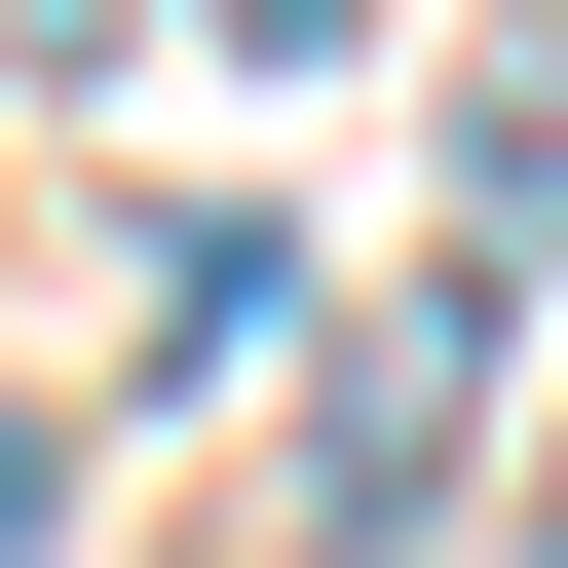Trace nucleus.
<instances>
[{
    "label": "nucleus",
    "mask_w": 568,
    "mask_h": 568,
    "mask_svg": "<svg viewBox=\"0 0 568 568\" xmlns=\"http://www.w3.org/2000/svg\"><path fill=\"white\" fill-rule=\"evenodd\" d=\"M227 39H304V77H342V39H379V0H227Z\"/></svg>",
    "instance_id": "f257e3e1"
},
{
    "label": "nucleus",
    "mask_w": 568,
    "mask_h": 568,
    "mask_svg": "<svg viewBox=\"0 0 568 568\" xmlns=\"http://www.w3.org/2000/svg\"><path fill=\"white\" fill-rule=\"evenodd\" d=\"M530 530H568V493H530Z\"/></svg>",
    "instance_id": "f03ea898"
}]
</instances>
